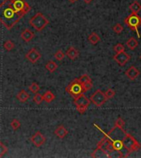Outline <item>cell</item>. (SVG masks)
Returning a JSON list of instances; mask_svg holds the SVG:
<instances>
[{
	"label": "cell",
	"instance_id": "31",
	"mask_svg": "<svg viewBox=\"0 0 141 158\" xmlns=\"http://www.w3.org/2000/svg\"><path fill=\"white\" fill-rule=\"evenodd\" d=\"M113 31L116 32V34H121V32L123 31V27L121 24L117 23L113 27Z\"/></svg>",
	"mask_w": 141,
	"mask_h": 158
},
{
	"label": "cell",
	"instance_id": "4",
	"mask_svg": "<svg viewBox=\"0 0 141 158\" xmlns=\"http://www.w3.org/2000/svg\"><path fill=\"white\" fill-rule=\"evenodd\" d=\"M65 91L73 97H76V96L81 95V94L85 93L84 91L83 86L82 85V83L79 81V78L74 79L70 83L66 86Z\"/></svg>",
	"mask_w": 141,
	"mask_h": 158
},
{
	"label": "cell",
	"instance_id": "25",
	"mask_svg": "<svg viewBox=\"0 0 141 158\" xmlns=\"http://www.w3.org/2000/svg\"><path fill=\"white\" fill-rule=\"evenodd\" d=\"M11 128L13 129V130H17L18 128L21 127V123H20V121L17 118H14V119H12V122H11Z\"/></svg>",
	"mask_w": 141,
	"mask_h": 158
},
{
	"label": "cell",
	"instance_id": "17",
	"mask_svg": "<svg viewBox=\"0 0 141 158\" xmlns=\"http://www.w3.org/2000/svg\"><path fill=\"white\" fill-rule=\"evenodd\" d=\"M139 45V42L138 40L135 39V38H134V37H130V39L126 41V46L128 47L129 49H130V50H134V49H135Z\"/></svg>",
	"mask_w": 141,
	"mask_h": 158
},
{
	"label": "cell",
	"instance_id": "3",
	"mask_svg": "<svg viewBox=\"0 0 141 158\" xmlns=\"http://www.w3.org/2000/svg\"><path fill=\"white\" fill-rule=\"evenodd\" d=\"M49 23V20L47 19L41 12H37L29 21V24L36 30L37 31H41Z\"/></svg>",
	"mask_w": 141,
	"mask_h": 158
},
{
	"label": "cell",
	"instance_id": "8",
	"mask_svg": "<svg viewBox=\"0 0 141 158\" xmlns=\"http://www.w3.org/2000/svg\"><path fill=\"white\" fill-rule=\"evenodd\" d=\"M12 5L17 12H21L25 16L31 11L32 7L26 0H12Z\"/></svg>",
	"mask_w": 141,
	"mask_h": 158
},
{
	"label": "cell",
	"instance_id": "33",
	"mask_svg": "<svg viewBox=\"0 0 141 158\" xmlns=\"http://www.w3.org/2000/svg\"><path fill=\"white\" fill-rule=\"evenodd\" d=\"M83 1H84V2H85V3L88 4V3H90V2H91L92 0H83Z\"/></svg>",
	"mask_w": 141,
	"mask_h": 158
},
{
	"label": "cell",
	"instance_id": "2",
	"mask_svg": "<svg viewBox=\"0 0 141 158\" xmlns=\"http://www.w3.org/2000/svg\"><path fill=\"white\" fill-rule=\"evenodd\" d=\"M125 24L133 31L136 32L138 38H140V34L139 31V28L141 26V17L137 13L131 12L128 17L124 20Z\"/></svg>",
	"mask_w": 141,
	"mask_h": 158
},
{
	"label": "cell",
	"instance_id": "24",
	"mask_svg": "<svg viewBox=\"0 0 141 158\" xmlns=\"http://www.w3.org/2000/svg\"><path fill=\"white\" fill-rule=\"evenodd\" d=\"M40 90L39 85L36 83V82H32L31 85L29 86V91L32 93H37Z\"/></svg>",
	"mask_w": 141,
	"mask_h": 158
},
{
	"label": "cell",
	"instance_id": "35",
	"mask_svg": "<svg viewBox=\"0 0 141 158\" xmlns=\"http://www.w3.org/2000/svg\"><path fill=\"white\" fill-rule=\"evenodd\" d=\"M139 58H140V59H141V55H140V56H139Z\"/></svg>",
	"mask_w": 141,
	"mask_h": 158
},
{
	"label": "cell",
	"instance_id": "29",
	"mask_svg": "<svg viewBox=\"0 0 141 158\" xmlns=\"http://www.w3.org/2000/svg\"><path fill=\"white\" fill-rule=\"evenodd\" d=\"M105 95H106V98L107 99H111L112 97H114L115 95H116V91H114L113 89L109 88L108 90H106V91L105 92Z\"/></svg>",
	"mask_w": 141,
	"mask_h": 158
},
{
	"label": "cell",
	"instance_id": "5",
	"mask_svg": "<svg viewBox=\"0 0 141 158\" xmlns=\"http://www.w3.org/2000/svg\"><path fill=\"white\" fill-rule=\"evenodd\" d=\"M74 103L75 105L77 110L80 114H84L85 111L87 110V109L90 106L91 101H90V99L88 98L84 94H81V95L74 97Z\"/></svg>",
	"mask_w": 141,
	"mask_h": 158
},
{
	"label": "cell",
	"instance_id": "7",
	"mask_svg": "<svg viewBox=\"0 0 141 158\" xmlns=\"http://www.w3.org/2000/svg\"><path fill=\"white\" fill-rule=\"evenodd\" d=\"M108 99L106 98L105 92H102L101 90H96L91 96H90V101L94 104L96 107H101L106 103Z\"/></svg>",
	"mask_w": 141,
	"mask_h": 158
},
{
	"label": "cell",
	"instance_id": "13",
	"mask_svg": "<svg viewBox=\"0 0 141 158\" xmlns=\"http://www.w3.org/2000/svg\"><path fill=\"white\" fill-rule=\"evenodd\" d=\"M54 133L55 134L57 138L63 139V138H64L68 135V130L64 128V125H59L54 129Z\"/></svg>",
	"mask_w": 141,
	"mask_h": 158
},
{
	"label": "cell",
	"instance_id": "22",
	"mask_svg": "<svg viewBox=\"0 0 141 158\" xmlns=\"http://www.w3.org/2000/svg\"><path fill=\"white\" fill-rule=\"evenodd\" d=\"M3 47H4L5 50H7V51H11L12 49L15 48V44L12 40H7L6 41L3 43Z\"/></svg>",
	"mask_w": 141,
	"mask_h": 158
},
{
	"label": "cell",
	"instance_id": "28",
	"mask_svg": "<svg viewBox=\"0 0 141 158\" xmlns=\"http://www.w3.org/2000/svg\"><path fill=\"white\" fill-rule=\"evenodd\" d=\"M7 151H8V149H7V147L0 141V157H2L7 152Z\"/></svg>",
	"mask_w": 141,
	"mask_h": 158
},
{
	"label": "cell",
	"instance_id": "14",
	"mask_svg": "<svg viewBox=\"0 0 141 158\" xmlns=\"http://www.w3.org/2000/svg\"><path fill=\"white\" fill-rule=\"evenodd\" d=\"M34 33H33L31 30L28 29V28L25 29L24 31L21 33V38L26 42H30L33 38H34Z\"/></svg>",
	"mask_w": 141,
	"mask_h": 158
},
{
	"label": "cell",
	"instance_id": "32",
	"mask_svg": "<svg viewBox=\"0 0 141 158\" xmlns=\"http://www.w3.org/2000/svg\"><path fill=\"white\" fill-rule=\"evenodd\" d=\"M125 121H124V119L122 118H118L117 119H116V123H115V125L118 126V127H120V128H123L124 126H125Z\"/></svg>",
	"mask_w": 141,
	"mask_h": 158
},
{
	"label": "cell",
	"instance_id": "12",
	"mask_svg": "<svg viewBox=\"0 0 141 158\" xmlns=\"http://www.w3.org/2000/svg\"><path fill=\"white\" fill-rule=\"evenodd\" d=\"M139 71L138 70V69H136L135 66H131L129 69H127L126 72V77H128L130 80L131 81H134L139 76Z\"/></svg>",
	"mask_w": 141,
	"mask_h": 158
},
{
	"label": "cell",
	"instance_id": "27",
	"mask_svg": "<svg viewBox=\"0 0 141 158\" xmlns=\"http://www.w3.org/2000/svg\"><path fill=\"white\" fill-rule=\"evenodd\" d=\"M64 56H65V54H64V53L62 51L61 49L57 50L56 53L54 54V58H55L57 60H59V61H62V60L64 59Z\"/></svg>",
	"mask_w": 141,
	"mask_h": 158
},
{
	"label": "cell",
	"instance_id": "6",
	"mask_svg": "<svg viewBox=\"0 0 141 158\" xmlns=\"http://www.w3.org/2000/svg\"><path fill=\"white\" fill-rule=\"evenodd\" d=\"M123 143L124 146L126 147L128 150H130L131 153L134 152L138 151L139 149H140L141 145L140 143H139L138 141L136 140L135 138H134L133 136L130 135V133H126V135L125 136V138H123Z\"/></svg>",
	"mask_w": 141,
	"mask_h": 158
},
{
	"label": "cell",
	"instance_id": "10",
	"mask_svg": "<svg viewBox=\"0 0 141 158\" xmlns=\"http://www.w3.org/2000/svg\"><path fill=\"white\" fill-rule=\"evenodd\" d=\"M113 59L120 65V66H125L127 62L130 59V56L125 51L121 53H116V55H114Z\"/></svg>",
	"mask_w": 141,
	"mask_h": 158
},
{
	"label": "cell",
	"instance_id": "15",
	"mask_svg": "<svg viewBox=\"0 0 141 158\" xmlns=\"http://www.w3.org/2000/svg\"><path fill=\"white\" fill-rule=\"evenodd\" d=\"M66 55L68 56L69 59H71V60H74V59H76L79 56V52L78 49H76L74 47L70 46L66 52Z\"/></svg>",
	"mask_w": 141,
	"mask_h": 158
},
{
	"label": "cell",
	"instance_id": "30",
	"mask_svg": "<svg viewBox=\"0 0 141 158\" xmlns=\"http://www.w3.org/2000/svg\"><path fill=\"white\" fill-rule=\"evenodd\" d=\"M114 50L116 53H121V52H123L125 51V47L122 44H116L115 46H114Z\"/></svg>",
	"mask_w": 141,
	"mask_h": 158
},
{
	"label": "cell",
	"instance_id": "34",
	"mask_svg": "<svg viewBox=\"0 0 141 158\" xmlns=\"http://www.w3.org/2000/svg\"><path fill=\"white\" fill-rule=\"evenodd\" d=\"M69 2H71V3H74V2H76L77 0H69Z\"/></svg>",
	"mask_w": 141,
	"mask_h": 158
},
{
	"label": "cell",
	"instance_id": "20",
	"mask_svg": "<svg viewBox=\"0 0 141 158\" xmlns=\"http://www.w3.org/2000/svg\"><path fill=\"white\" fill-rule=\"evenodd\" d=\"M130 10L131 12L138 13L139 11H141V4L138 1H134L130 5Z\"/></svg>",
	"mask_w": 141,
	"mask_h": 158
},
{
	"label": "cell",
	"instance_id": "11",
	"mask_svg": "<svg viewBox=\"0 0 141 158\" xmlns=\"http://www.w3.org/2000/svg\"><path fill=\"white\" fill-rule=\"evenodd\" d=\"M31 141L32 143L34 144V146H36V148H40L41 147L42 145H44L45 141H46V138H45V136L42 134L40 132H36V133L33 134L31 138Z\"/></svg>",
	"mask_w": 141,
	"mask_h": 158
},
{
	"label": "cell",
	"instance_id": "1",
	"mask_svg": "<svg viewBox=\"0 0 141 158\" xmlns=\"http://www.w3.org/2000/svg\"><path fill=\"white\" fill-rule=\"evenodd\" d=\"M23 17L24 15L15 9L12 0H4L0 4V22L6 29H12Z\"/></svg>",
	"mask_w": 141,
	"mask_h": 158
},
{
	"label": "cell",
	"instance_id": "26",
	"mask_svg": "<svg viewBox=\"0 0 141 158\" xmlns=\"http://www.w3.org/2000/svg\"><path fill=\"white\" fill-rule=\"evenodd\" d=\"M33 101L36 105H41L42 103V101H44L43 95H41L40 93H36V95L34 96V98H33Z\"/></svg>",
	"mask_w": 141,
	"mask_h": 158
},
{
	"label": "cell",
	"instance_id": "9",
	"mask_svg": "<svg viewBox=\"0 0 141 158\" xmlns=\"http://www.w3.org/2000/svg\"><path fill=\"white\" fill-rule=\"evenodd\" d=\"M25 58L32 64H36L41 58V54H40V52L36 48H32L26 54Z\"/></svg>",
	"mask_w": 141,
	"mask_h": 158
},
{
	"label": "cell",
	"instance_id": "23",
	"mask_svg": "<svg viewBox=\"0 0 141 158\" xmlns=\"http://www.w3.org/2000/svg\"><path fill=\"white\" fill-rule=\"evenodd\" d=\"M79 81H80V82L82 83V85L88 83V82H91L92 81L91 77H90L88 75H87V74H83V75H82V76L79 78Z\"/></svg>",
	"mask_w": 141,
	"mask_h": 158
},
{
	"label": "cell",
	"instance_id": "21",
	"mask_svg": "<svg viewBox=\"0 0 141 158\" xmlns=\"http://www.w3.org/2000/svg\"><path fill=\"white\" fill-rule=\"evenodd\" d=\"M57 69H58V64H57L54 61L50 60V61H49L46 64H45V69H47L49 73H53V72L55 71Z\"/></svg>",
	"mask_w": 141,
	"mask_h": 158
},
{
	"label": "cell",
	"instance_id": "18",
	"mask_svg": "<svg viewBox=\"0 0 141 158\" xmlns=\"http://www.w3.org/2000/svg\"><path fill=\"white\" fill-rule=\"evenodd\" d=\"M88 41L92 44H96L98 42H100L101 38H100L98 35L96 34V32H92L91 34L88 35Z\"/></svg>",
	"mask_w": 141,
	"mask_h": 158
},
{
	"label": "cell",
	"instance_id": "16",
	"mask_svg": "<svg viewBox=\"0 0 141 158\" xmlns=\"http://www.w3.org/2000/svg\"><path fill=\"white\" fill-rule=\"evenodd\" d=\"M29 98L30 94L27 91H25V90L20 91L17 95V99L18 100V101L22 102V103H24V102L27 101L29 100Z\"/></svg>",
	"mask_w": 141,
	"mask_h": 158
},
{
	"label": "cell",
	"instance_id": "19",
	"mask_svg": "<svg viewBox=\"0 0 141 158\" xmlns=\"http://www.w3.org/2000/svg\"><path fill=\"white\" fill-rule=\"evenodd\" d=\"M43 99H44V101H45L46 103H50L55 99V96L52 93V91H46L43 94Z\"/></svg>",
	"mask_w": 141,
	"mask_h": 158
}]
</instances>
